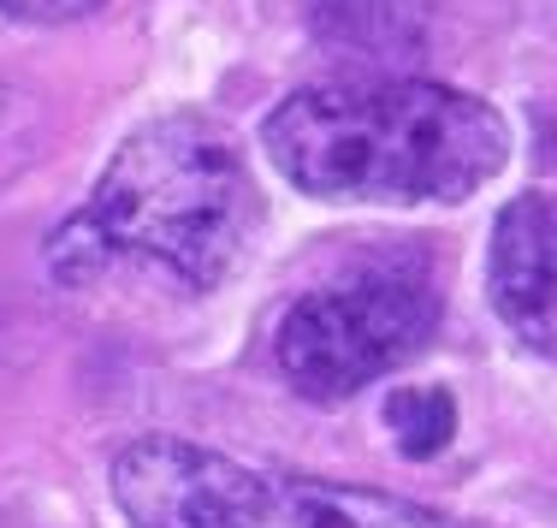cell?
<instances>
[{"label": "cell", "mask_w": 557, "mask_h": 528, "mask_svg": "<svg viewBox=\"0 0 557 528\" xmlns=\"http://www.w3.org/2000/svg\"><path fill=\"white\" fill-rule=\"evenodd\" d=\"M278 179L321 202H462L510 161L493 101L428 77H333L261 119Z\"/></svg>", "instance_id": "cell-1"}, {"label": "cell", "mask_w": 557, "mask_h": 528, "mask_svg": "<svg viewBox=\"0 0 557 528\" xmlns=\"http://www.w3.org/2000/svg\"><path fill=\"white\" fill-rule=\"evenodd\" d=\"M256 220L261 196L232 131L208 113H161L119 143L89 202L54 226L48 273L60 285H96L143 261L190 292H214L237 273Z\"/></svg>", "instance_id": "cell-2"}, {"label": "cell", "mask_w": 557, "mask_h": 528, "mask_svg": "<svg viewBox=\"0 0 557 528\" xmlns=\"http://www.w3.org/2000/svg\"><path fill=\"white\" fill-rule=\"evenodd\" d=\"M113 505L131 528H462L416 499L249 469L178 433H143L113 457Z\"/></svg>", "instance_id": "cell-3"}, {"label": "cell", "mask_w": 557, "mask_h": 528, "mask_svg": "<svg viewBox=\"0 0 557 528\" xmlns=\"http://www.w3.org/2000/svg\"><path fill=\"white\" fill-rule=\"evenodd\" d=\"M433 327H440L433 261L416 249H380L290 303L278 315L273 356L302 398L338 404L428 351Z\"/></svg>", "instance_id": "cell-4"}, {"label": "cell", "mask_w": 557, "mask_h": 528, "mask_svg": "<svg viewBox=\"0 0 557 528\" xmlns=\"http://www.w3.org/2000/svg\"><path fill=\"white\" fill-rule=\"evenodd\" d=\"M486 297L528 351L557 356V191H528L498 208Z\"/></svg>", "instance_id": "cell-5"}, {"label": "cell", "mask_w": 557, "mask_h": 528, "mask_svg": "<svg viewBox=\"0 0 557 528\" xmlns=\"http://www.w3.org/2000/svg\"><path fill=\"white\" fill-rule=\"evenodd\" d=\"M386 433L409 464H428L457 433V398L445 386H397L386 398Z\"/></svg>", "instance_id": "cell-6"}, {"label": "cell", "mask_w": 557, "mask_h": 528, "mask_svg": "<svg viewBox=\"0 0 557 528\" xmlns=\"http://www.w3.org/2000/svg\"><path fill=\"white\" fill-rule=\"evenodd\" d=\"M321 12H326V24H333L344 42L380 48V42H404V36H416L428 0H321Z\"/></svg>", "instance_id": "cell-7"}, {"label": "cell", "mask_w": 557, "mask_h": 528, "mask_svg": "<svg viewBox=\"0 0 557 528\" xmlns=\"http://www.w3.org/2000/svg\"><path fill=\"white\" fill-rule=\"evenodd\" d=\"M36 143H42V125H36L30 96L0 84V184H12L36 161Z\"/></svg>", "instance_id": "cell-8"}, {"label": "cell", "mask_w": 557, "mask_h": 528, "mask_svg": "<svg viewBox=\"0 0 557 528\" xmlns=\"http://www.w3.org/2000/svg\"><path fill=\"white\" fill-rule=\"evenodd\" d=\"M101 7H108V0H0V12L18 19V24H77Z\"/></svg>", "instance_id": "cell-9"}]
</instances>
